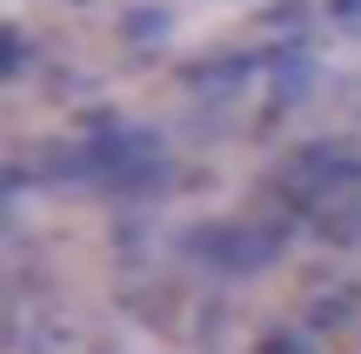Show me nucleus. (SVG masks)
<instances>
[{
	"label": "nucleus",
	"mask_w": 361,
	"mask_h": 354,
	"mask_svg": "<svg viewBox=\"0 0 361 354\" xmlns=\"http://www.w3.org/2000/svg\"><path fill=\"white\" fill-rule=\"evenodd\" d=\"M274 187H281L288 201H301V208H328V201H341V194L361 187V154L348 141H314V147H301V154L281 160Z\"/></svg>",
	"instance_id": "f257e3e1"
},
{
	"label": "nucleus",
	"mask_w": 361,
	"mask_h": 354,
	"mask_svg": "<svg viewBox=\"0 0 361 354\" xmlns=\"http://www.w3.org/2000/svg\"><path fill=\"white\" fill-rule=\"evenodd\" d=\"M188 248L221 274H255V267H268L281 254V234H268V227H201Z\"/></svg>",
	"instance_id": "f03ea898"
},
{
	"label": "nucleus",
	"mask_w": 361,
	"mask_h": 354,
	"mask_svg": "<svg viewBox=\"0 0 361 354\" xmlns=\"http://www.w3.org/2000/svg\"><path fill=\"white\" fill-rule=\"evenodd\" d=\"M261 354H322V348H314L308 334H274V341L261 348Z\"/></svg>",
	"instance_id": "7ed1b4c3"
}]
</instances>
